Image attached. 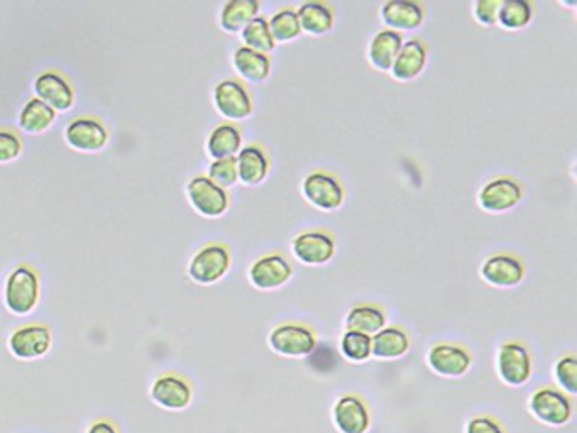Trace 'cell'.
Returning <instances> with one entry per match:
<instances>
[{
	"label": "cell",
	"instance_id": "obj_16",
	"mask_svg": "<svg viewBox=\"0 0 577 433\" xmlns=\"http://www.w3.org/2000/svg\"><path fill=\"white\" fill-rule=\"evenodd\" d=\"M65 141L80 153H97L109 143V132L94 117H78L66 126Z\"/></svg>",
	"mask_w": 577,
	"mask_h": 433
},
{
	"label": "cell",
	"instance_id": "obj_1",
	"mask_svg": "<svg viewBox=\"0 0 577 433\" xmlns=\"http://www.w3.org/2000/svg\"><path fill=\"white\" fill-rule=\"evenodd\" d=\"M39 303V276L28 264L12 269L4 285V305L16 317H26Z\"/></svg>",
	"mask_w": 577,
	"mask_h": 433
},
{
	"label": "cell",
	"instance_id": "obj_11",
	"mask_svg": "<svg viewBox=\"0 0 577 433\" xmlns=\"http://www.w3.org/2000/svg\"><path fill=\"white\" fill-rule=\"evenodd\" d=\"M523 188L517 180L500 176L488 181L478 193L479 209L488 214H505L522 202Z\"/></svg>",
	"mask_w": 577,
	"mask_h": 433
},
{
	"label": "cell",
	"instance_id": "obj_18",
	"mask_svg": "<svg viewBox=\"0 0 577 433\" xmlns=\"http://www.w3.org/2000/svg\"><path fill=\"white\" fill-rule=\"evenodd\" d=\"M332 422L339 433H368L371 427L368 405L361 396H341L332 408Z\"/></svg>",
	"mask_w": 577,
	"mask_h": 433
},
{
	"label": "cell",
	"instance_id": "obj_26",
	"mask_svg": "<svg viewBox=\"0 0 577 433\" xmlns=\"http://www.w3.org/2000/svg\"><path fill=\"white\" fill-rule=\"evenodd\" d=\"M298 22L302 33L310 36H324L330 33L336 22L332 7L324 2H305L297 9Z\"/></svg>",
	"mask_w": 577,
	"mask_h": 433
},
{
	"label": "cell",
	"instance_id": "obj_24",
	"mask_svg": "<svg viewBox=\"0 0 577 433\" xmlns=\"http://www.w3.org/2000/svg\"><path fill=\"white\" fill-rule=\"evenodd\" d=\"M232 66L237 75L246 82L259 85L266 82L271 73V60L268 55H261L256 51L239 46L232 55Z\"/></svg>",
	"mask_w": 577,
	"mask_h": 433
},
{
	"label": "cell",
	"instance_id": "obj_5",
	"mask_svg": "<svg viewBox=\"0 0 577 433\" xmlns=\"http://www.w3.org/2000/svg\"><path fill=\"white\" fill-rule=\"evenodd\" d=\"M188 202L197 214L205 219H219L229 210V193L224 188L217 187L205 175L193 176L188 181Z\"/></svg>",
	"mask_w": 577,
	"mask_h": 433
},
{
	"label": "cell",
	"instance_id": "obj_15",
	"mask_svg": "<svg viewBox=\"0 0 577 433\" xmlns=\"http://www.w3.org/2000/svg\"><path fill=\"white\" fill-rule=\"evenodd\" d=\"M479 276L493 288H515L525 278V266L512 254H493L481 264Z\"/></svg>",
	"mask_w": 577,
	"mask_h": 433
},
{
	"label": "cell",
	"instance_id": "obj_35",
	"mask_svg": "<svg viewBox=\"0 0 577 433\" xmlns=\"http://www.w3.org/2000/svg\"><path fill=\"white\" fill-rule=\"evenodd\" d=\"M207 178H209L212 183H215L217 187L232 188L236 185L237 181V166L236 158L229 159H215L209 165V170H207Z\"/></svg>",
	"mask_w": 577,
	"mask_h": 433
},
{
	"label": "cell",
	"instance_id": "obj_13",
	"mask_svg": "<svg viewBox=\"0 0 577 433\" xmlns=\"http://www.w3.org/2000/svg\"><path fill=\"white\" fill-rule=\"evenodd\" d=\"M293 268L281 254H266L256 259L248 271V280L259 291L278 290L292 280Z\"/></svg>",
	"mask_w": 577,
	"mask_h": 433
},
{
	"label": "cell",
	"instance_id": "obj_10",
	"mask_svg": "<svg viewBox=\"0 0 577 433\" xmlns=\"http://www.w3.org/2000/svg\"><path fill=\"white\" fill-rule=\"evenodd\" d=\"M149 396L154 405L168 412H183L192 405L193 388L180 374L166 373L154 379Z\"/></svg>",
	"mask_w": 577,
	"mask_h": 433
},
{
	"label": "cell",
	"instance_id": "obj_39",
	"mask_svg": "<svg viewBox=\"0 0 577 433\" xmlns=\"http://www.w3.org/2000/svg\"><path fill=\"white\" fill-rule=\"evenodd\" d=\"M85 433H121V428L110 418H97L90 423Z\"/></svg>",
	"mask_w": 577,
	"mask_h": 433
},
{
	"label": "cell",
	"instance_id": "obj_32",
	"mask_svg": "<svg viewBox=\"0 0 577 433\" xmlns=\"http://www.w3.org/2000/svg\"><path fill=\"white\" fill-rule=\"evenodd\" d=\"M268 28L275 44L292 43L293 39L302 34L295 9H281L275 12L268 21Z\"/></svg>",
	"mask_w": 577,
	"mask_h": 433
},
{
	"label": "cell",
	"instance_id": "obj_19",
	"mask_svg": "<svg viewBox=\"0 0 577 433\" xmlns=\"http://www.w3.org/2000/svg\"><path fill=\"white\" fill-rule=\"evenodd\" d=\"M427 60L429 53L425 44L420 39H407L391 65L390 75L396 82H413L424 72Z\"/></svg>",
	"mask_w": 577,
	"mask_h": 433
},
{
	"label": "cell",
	"instance_id": "obj_12",
	"mask_svg": "<svg viewBox=\"0 0 577 433\" xmlns=\"http://www.w3.org/2000/svg\"><path fill=\"white\" fill-rule=\"evenodd\" d=\"M427 364L437 376L457 379L469 373V369L473 366V356L462 346L451 342H439L430 347Z\"/></svg>",
	"mask_w": 577,
	"mask_h": 433
},
{
	"label": "cell",
	"instance_id": "obj_4",
	"mask_svg": "<svg viewBox=\"0 0 577 433\" xmlns=\"http://www.w3.org/2000/svg\"><path fill=\"white\" fill-rule=\"evenodd\" d=\"M528 412L535 420L549 427H564L571 422V398L556 388H540L528 398Z\"/></svg>",
	"mask_w": 577,
	"mask_h": 433
},
{
	"label": "cell",
	"instance_id": "obj_14",
	"mask_svg": "<svg viewBox=\"0 0 577 433\" xmlns=\"http://www.w3.org/2000/svg\"><path fill=\"white\" fill-rule=\"evenodd\" d=\"M292 253L293 258L305 266H324L336 254V241L327 232H302L293 239Z\"/></svg>",
	"mask_w": 577,
	"mask_h": 433
},
{
	"label": "cell",
	"instance_id": "obj_9",
	"mask_svg": "<svg viewBox=\"0 0 577 433\" xmlns=\"http://www.w3.org/2000/svg\"><path fill=\"white\" fill-rule=\"evenodd\" d=\"M215 110L226 121L241 122L253 116V99L248 88L237 80H222L212 92Z\"/></svg>",
	"mask_w": 577,
	"mask_h": 433
},
{
	"label": "cell",
	"instance_id": "obj_37",
	"mask_svg": "<svg viewBox=\"0 0 577 433\" xmlns=\"http://www.w3.org/2000/svg\"><path fill=\"white\" fill-rule=\"evenodd\" d=\"M501 0H478L473 6V16L484 28L496 26V16Z\"/></svg>",
	"mask_w": 577,
	"mask_h": 433
},
{
	"label": "cell",
	"instance_id": "obj_38",
	"mask_svg": "<svg viewBox=\"0 0 577 433\" xmlns=\"http://www.w3.org/2000/svg\"><path fill=\"white\" fill-rule=\"evenodd\" d=\"M466 433H506V430L496 418L479 415L469 420Z\"/></svg>",
	"mask_w": 577,
	"mask_h": 433
},
{
	"label": "cell",
	"instance_id": "obj_23",
	"mask_svg": "<svg viewBox=\"0 0 577 433\" xmlns=\"http://www.w3.org/2000/svg\"><path fill=\"white\" fill-rule=\"evenodd\" d=\"M410 351V337L405 330L393 325H386L385 329L371 337V357L380 361L400 359Z\"/></svg>",
	"mask_w": 577,
	"mask_h": 433
},
{
	"label": "cell",
	"instance_id": "obj_21",
	"mask_svg": "<svg viewBox=\"0 0 577 433\" xmlns=\"http://www.w3.org/2000/svg\"><path fill=\"white\" fill-rule=\"evenodd\" d=\"M237 180L246 187H258L270 173V158L254 144L244 146L236 156Z\"/></svg>",
	"mask_w": 577,
	"mask_h": 433
},
{
	"label": "cell",
	"instance_id": "obj_17",
	"mask_svg": "<svg viewBox=\"0 0 577 433\" xmlns=\"http://www.w3.org/2000/svg\"><path fill=\"white\" fill-rule=\"evenodd\" d=\"M33 92L36 99L55 112H66L75 102V92L70 82L58 72L39 73L34 78Z\"/></svg>",
	"mask_w": 577,
	"mask_h": 433
},
{
	"label": "cell",
	"instance_id": "obj_27",
	"mask_svg": "<svg viewBox=\"0 0 577 433\" xmlns=\"http://www.w3.org/2000/svg\"><path fill=\"white\" fill-rule=\"evenodd\" d=\"M258 16L259 2L256 0H231L220 11L219 26L226 33L239 34Z\"/></svg>",
	"mask_w": 577,
	"mask_h": 433
},
{
	"label": "cell",
	"instance_id": "obj_33",
	"mask_svg": "<svg viewBox=\"0 0 577 433\" xmlns=\"http://www.w3.org/2000/svg\"><path fill=\"white\" fill-rule=\"evenodd\" d=\"M339 351L346 361L354 364L366 362L371 357V337L354 330H346L339 340Z\"/></svg>",
	"mask_w": 577,
	"mask_h": 433
},
{
	"label": "cell",
	"instance_id": "obj_30",
	"mask_svg": "<svg viewBox=\"0 0 577 433\" xmlns=\"http://www.w3.org/2000/svg\"><path fill=\"white\" fill-rule=\"evenodd\" d=\"M534 11L525 0H501L496 24L505 31H522L532 22Z\"/></svg>",
	"mask_w": 577,
	"mask_h": 433
},
{
	"label": "cell",
	"instance_id": "obj_20",
	"mask_svg": "<svg viewBox=\"0 0 577 433\" xmlns=\"http://www.w3.org/2000/svg\"><path fill=\"white\" fill-rule=\"evenodd\" d=\"M380 17L386 29L402 34L420 28L424 24L425 12L417 2L391 0L381 6Z\"/></svg>",
	"mask_w": 577,
	"mask_h": 433
},
{
	"label": "cell",
	"instance_id": "obj_3",
	"mask_svg": "<svg viewBox=\"0 0 577 433\" xmlns=\"http://www.w3.org/2000/svg\"><path fill=\"white\" fill-rule=\"evenodd\" d=\"M268 346L278 356L300 359L310 356L315 351L317 337L307 325L288 322L276 325L275 329L271 330L268 335Z\"/></svg>",
	"mask_w": 577,
	"mask_h": 433
},
{
	"label": "cell",
	"instance_id": "obj_29",
	"mask_svg": "<svg viewBox=\"0 0 577 433\" xmlns=\"http://www.w3.org/2000/svg\"><path fill=\"white\" fill-rule=\"evenodd\" d=\"M55 117V110L50 109L48 105L43 104L41 100L34 97V99L28 100L22 107L21 112H19V127L26 134L38 136V134H43V132L48 131L53 126Z\"/></svg>",
	"mask_w": 577,
	"mask_h": 433
},
{
	"label": "cell",
	"instance_id": "obj_6",
	"mask_svg": "<svg viewBox=\"0 0 577 433\" xmlns=\"http://www.w3.org/2000/svg\"><path fill=\"white\" fill-rule=\"evenodd\" d=\"M53 346L51 330L43 324L22 325L12 330L7 339V349L19 361L43 359Z\"/></svg>",
	"mask_w": 577,
	"mask_h": 433
},
{
	"label": "cell",
	"instance_id": "obj_31",
	"mask_svg": "<svg viewBox=\"0 0 577 433\" xmlns=\"http://www.w3.org/2000/svg\"><path fill=\"white\" fill-rule=\"evenodd\" d=\"M239 34H241L244 48H249L261 55H270L271 51L275 50L276 44L271 38L268 21L264 17H254L253 21L249 22Z\"/></svg>",
	"mask_w": 577,
	"mask_h": 433
},
{
	"label": "cell",
	"instance_id": "obj_25",
	"mask_svg": "<svg viewBox=\"0 0 577 433\" xmlns=\"http://www.w3.org/2000/svg\"><path fill=\"white\" fill-rule=\"evenodd\" d=\"M205 149L212 161L215 159L236 158L242 149V134L239 127L231 122H224L214 127L207 138Z\"/></svg>",
	"mask_w": 577,
	"mask_h": 433
},
{
	"label": "cell",
	"instance_id": "obj_22",
	"mask_svg": "<svg viewBox=\"0 0 577 433\" xmlns=\"http://www.w3.org/2000/svg\"><path fill=\"white\" fill-rule=\"evenodd\" d=\"M402 34L390 31V29H381L374 34L368 44V61L374 70L381 73H388L391 65L395 61L396 55L402 50Z\"/></svg>",
	"mask_w": 577,
	"mask_h": 433
},
{
	"label": "cell",
	"instance_id": "obj_34",
	"mask_svg": "<svg viewBox=\"0 0 577 433\" xmlns=\"http://www.w3.org/2000/svg\"><path fill=\"white\" fill-rule=\"evenodd\" d=\"M554 379L562 393L567 396L577 395V361L576 357L562 356L554 364Z\"/></svg>",
	"mask_w": 577,
	"mask_h": 433
},
{
	"label": "cell",
	"instance_id": "obj_7",
	"mask_svg": "<svg viewBox=\"0 0 577 433\" xmlns=\"http://www.w3.org/2000/svg\"><path fill=\"white\" fill-rule=\"evenodd\" d=\"M496 373L503 383L512 388L527 384L532 376V357L527 347L517 340L503 342L496 354Z\"/></svg>",
	"mask_w": 577,
	"mask_h": 433
},
{
	"label": "cell",
	"instance_id": "obj_8",
	"mask_svg": "<svg viewBox=\"0 0 577 433\" xmlns=\"http://www.w3.org/2000/svg\"><path fill=\"white\" fill-rule=\"evenodd\" d=\"M302 195L312 207L322 212L341 209L346 198L341 181L325 171H314L303 178Z\"/></svg>",
	"mask_w": 577,
	"mask_h": 433
},
{
	"label": "cell",
	"instance_id": "obj_2",
	"mask_svg": "<svg viewBox=\"0 0 577 433\" xmlns=\"http://www.w3.org/2000/svg\"><path fill=\"white\" fill-rule=\"evenodd\" d=\"M231 269V253L224 244H207L193 254L188 263V278L197 285L210 286L219 283Z\"/></svg>",
	"mask_w": 577,
	"mask_h": 433
},
{
	"label": "cell",
	"instance_id": "obj_28",
	"mask_svg": "<svg viewBox=\"0 0 577 433\" xmlns=\"http://www.w3.org/2000/svg\"><path fill=\"white\" fill-rule=\"evenodd\" d=\"M386 327V313L383 308L376 307V305H356L347 312L346 330H354V332H361V334L373 337L376 332Z\"/></svg>",
	"mask_w": 577,
	"mask_h": 433
},
{
	"label": "cell",
	"instance_id": "obj_36",
	"mask_svg": "<svg viewBox=\"0 0 577 433\" xmlns=\"http://www.w3.org/2000/svg\"><path fill=\"white\" fill-rule=\"evenodd\" d=\"M22 153V143L14 132L0 129V165L16 161Z\"/></svg>",
	"mask_w": 577,
	"mask_h": 433
}]
</instances>
